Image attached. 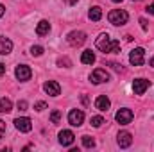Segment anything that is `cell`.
<instances>
[{"instance_id":"8992f818","label":"cell","mask_w":154,"mask_h":152,"mask_svg":"<svg viewBox=\"0 0 154 152\" xmlns=\"http://www.w3.org/2000/svg\"><path fill=\"white\" fill-rule=\"evenodd\" d=\"M90 81H91L93 84L108 82V81H109V74H108L106 70H102V68H97V70H93V72H91V75H90Z\"/></svg>"},{"instance_id":"277c9868","label":"cell","mask_w":154,"mask_h":152,"mask_svg":"<svg viewBox=\"0 0 154 152\" xmlns=\"http://www.w3.org/2000/svg\"><path fill=\"white\" fill-rule=\"evenodd\" d=\"M133 111L131 109H127V108H122V109H118L115 114V120L120 123V125H127V123H131L133 122Z\"/></svg>"},{"instance_id":"7a4b0ae2","label":"cell","mask_w":154,"mask_h":152,"mask_svg":"<svg viewBox=\"0 0 154 152\" xmlns=\"http://www.w3.org/2000/svg\"><path fill=\"white\" fill-rule=\"evenodd\" d=\"M108 20H109L111 25H125L127 20H129V14L124 9H113V11H109Z\"/></svg>"},{"instance_id":"603a6c76","label":"cell","mask_w":154,"mask_h":152,"mask_svg":"<svg viewBox=\"0 0 154 152\" xmlns=\"http://www.w3.org/2000/svg\"><path fill=\"white\" fill-rule=\"evenodd\" d=\"M31 54H32V56H36V57L41 56V54H43V47H39V45L32 47V48H31Z\"/></svg>"},{"instance_id":"9c48e42d","label":"cell","mask_w":154,"mask_h":152,"mask_svg":"<svg viewBox=\"0 0 154 152\" xmlns=\"http://www.w3.org/2000/svg\"><path fill=\"white\" fill-rule=\"evenodd\" d=\"M14 75H16L18 81L25 82V81H29V79H31L32 72H31V68H29L27 65H18V66H16V70H14Z\"/></svg>"},{"instance_id":"5bb4252c","label":"cell","mask_w":154,"mask_h":152,"mask_svg":"<svg viewBox=\"0 0 154 152\" xmlns=\"http://www.w3.org/2000/svg\"><path fill=\"white\" fill-rule=\"evenodd\" d=\"M109 106H111V102H109V99H108L106 95H99V97H97V100H95V108H97L99 111H108Z\"/></svg>"},{"instance_id":"8fae6325","label":"cell","mask_w":154,"mask_h":152,"mask_svg":"<svg viewBox=\"0 0 154 152\" xmlns=\"http://www.w3.org/2000/svg\"><path fill=\"white\" fill-rule=\"evenodd\" d=\"M43 90H45L48 95H52V97H57V95L61 93V86H59L56 81H47V82L43 84Z\"/></svg>"},{"instance_id":"83f0119b","label":"cell","mask_w":154,"mask_h":152,"mask_svg":"<svg viewBox=\"0 0 154 152\" xmlns=\"http://www.w3.org/2000/svg\"><path fill=\"white\" fill-rule=\"evenodd\" d=\"M149 14H154V4H151V5H147V9H145Z\"/></svg>"},{"instance_id":"2e32d148","label":"cell","mask_w":154,"mask_h":152,"mask_svg":"<svg viewBox=\"0 0 154 152\" xmlns=\"http://www.w3.org/2000/svg\"><path fill=\"white\" fill-rule=\"evenodd\" d=\"M48 31H50V23H48L47 20H41L38 23V27H36V34H38V36H47Z\"/></svg>"},{"instance_id":"30bf717a","label":"cell","mask_w":154,"mask_h":152,"mask_svg":"<svg viewBox=\"0 0 154 152\" xmlns=\"http://www.w3.org/2000/svg\"><path fill=\"white\" fill-rule=\"evenodd\" d=\"M149 86H151V81H145V79H134L133 81V91L136 95H143Z\"/></svg>"},{"instance_id":"4dcf8cb0","label":"cell","mask_w":154,"mask_h":152,"mask_svg":"<svg viewBox=\"0 0 154 152\" xmlns=\"http://www.w3.org/2000/svg\"><path fill=\"white\" fill-rule=\"evenodd\" d=\"M65 4H68V5H74V4H77V0H63Z\"/></svg>"},{"instance_id":"d6a6232c","label":"cell","mask_w":154,"mask_h":152,"mask_svg":"<svg viewBox=\"0 0 154 152\" xmlns=\"http://www.w3.org/2000/svg\"><path fill=\"white\" fill-rule=\"evenodd\" d=\"M149 65H151V66H152V68H154V57H152V59H151V61H149Z\"/></svg>"},{"instance_id":"e0dca14e","label":"cell","mask_w":154,"mask_h":152,"mask_svg":"<svg viewBox=\"0 0 154 152\" xmlns=\"http://www.w3.org/2000/svg\"><path fill=\"white\" fill-rule=\"evenodd\" d=\"M88 16H90V20H91V22H99V20L102 18V9H100L99 5H95V7H91V9H90Z\"/></svg>"},{"instance_id":"7c38bea8","label":"cell","mask_w":154,"mask_h":152,"mask_svg":"<svg viewBox=\"0 0 154 152\" xmlns=\"http://www.w3.org/2000/svg\"><path fill=\"white\" fill-rule=\"evenodd\" d=\"M74 141H75V136H74L72 131H61L59 132V143L63 147H70Z\"/></svg>"},{"instance_id":"4fadbf2b","label":"cell","mask_w":154,"mask_h":152,"mask_svg":"<svg viewBox=\"0 0 154 152\" xmlns=\"http://www.w3.org/2000/svg\"><path fill=\"white\" fill-rule=\"evenodd\" d=\"M116 141H118V145H120L122 149H125V147H129V145L133 143V136H131V132H127V131H122V132H118V138H116Z\"/></svg>"},{"instance_id":"6da1fadb","label":"cell","mask_w":154,"mask_h":152,"mask_svg":"<svg viewBox=\"0 0 154 152\" xmlns=\"http://www.w3.org/2000/svg\"><path fill=\"white\" fill-rule=\"evenodd\" d=\"M95 47L104 54H118L120 52V41H113L106 32H102L95 39Z\"/></svg>"},{"instance_id":"7402d4cb","label":"cell","mask_w":154,"mask_h":152,"mask_svg":"<svg viewBox=\"0 0 154 152\" xmlns=\"http://www.w3.org/2000/svg\"><path fill=\"white\" fill-rule=\"evenodd\" d=\"M104 123V118L102 116H91V125L93 127H100Z\"/></svg>"},{"instance_id":"1f68e13d","label":"cell","mask_w":154,"mask_h":152,"mask_svg":"<svg viewBox=\"0 0 154 152\" xmlns=\"http://www.w3.org/2000/svg\"><path fill=\"white\" fill-rule=\"evenodd\" d=\"M4 13H5V7H4V5H2V4H0V18H2V16H4Z\"/></svg>"},{"instance_id":"ba28073f","label":"cell","mask_w":154,"mask_h":152,"mask_svg":"<svg viewBox=\"0 0 154 152\" xmlns=\"http://www.w3.org/2000/svg\"><path fill=\"white\" fill-rule=\"evenodd\" d=\"M82 122H84V113H82L81 109H72V111L68 113V123H70V125L79 127V125H82Z\"/></svg>"},{"instance_id":"4316f807","label":"cell","mask_w":154,"mask_h":152,"mask_svg":"<svg viewBox=\"0 0 154 152\" xmlns=\"http://www.w3.org/2000/svg\"><path fill=\"white\" fill-rule=\"evenodd\" d=\"M4 134H5V123H4V122L0 120V138H2Z\"/></svg>"},{"instance_id":"f546056e","label":"cell","mask_w":154,"mask_h":152,"mask_svg":"<svg viewBox=\"0 0 154 152\" xmlns=\"http://www.w3.org/2000/svg\"><path fill=\"white\" fill-rule=\"evenodd\" d=\"M2 74H5V65H4V63H0V75H2Z\"/></svg>"},{"instance_id":"52a82bcc","label":"cell","mask_w":154,"mask_h":152,"mask_svg":"<svg viewBox=\"0 0 154 152\" xmlns=\"http://www.w3.org/2000/svg\"><path fill=\"white\" fill-rule=\"evenodd\" d=\"M14 125H16V129H18L20 132H31V131H32V122H31V118H27V116L16 118V120H14Z\"/></svg>"},{"instance_id":"9a60e30c","label":"cell","mask_w":154,"mask_h":152,"mask_svg":"<svg viewBox=\"0 0 154 152\" xmlns=\"http://www.w3.org/2000/svg\"><path fill=\"white\" fill-rule=\"evenodd\" d=\"M13 50V41L5 36H0V54L5 56V54H11Z\"/></svg>"},{"instance_id":"d6986e66","label":"cell","mask_w":154,"mask_h":152,"mask_svg":"<svg viewBox=\"0 0 154 152\" xmlns=\"http://www.w3.org/2000/svg\"><path fill=\"white\" fill-rule=\"evenodd\" d=\"M13 109V104L9 99H0V113H9Z\"/></svg>"},{"instance_id":"5b68a950","label":"cell","mask_w":154,"mask_h":152,"mask_svg":"<svg viewBox=\"0 0 154 152\" xmlns=\"http://www.w3.org/2000/svg\"><path fill=\"white\" fill-rule=\"evenodd\" d=\"M66 41H68V45H72V47H81V45L86 41V34H84L82 31H72V32L66 36Z\"/></svg>"},{"instance_id":"d4e9b609","label":"cell","mask_w":154,"mask_h":152,"mask_svg":"<svg viewBox=\"0 0 154 152\" xmlns=\"http://www.w3.org/2000/svg\"><path fill=\"white\" fill-rule=\"evenodd\" d=\"M18 109H20V111H25V109H27V102H25V100H20V102H18Z\"/></svg>"},{"instance_id":"e575fe53","label":"cell","mask_w":154,"mask_h":152,"mask_svg":"<svg viewBox=\"0 0 154 152\" xmlns=\"http://www.w3.org/2000/svg\"><path fill=\"white\" fill-rule=\"evenodd\" d=\"M133 2H134V0H133ZM136 2H138V0H136Z\"/></svg>"},{"instance_id":"ffe728a7","label":"cell","mask_w":154,"mask_h":152,"mask_svg":"<svg viewBox=\"0 0 154 152\" xmlns=\"http://www.w3.org/2000/svg\"><path fill=\"white\" fill-rule=\"evenodd\" d=\"M82 145L86 149H91V147H95V140L91 136H82Z\"/></svg>"},{"instance_id":"f1b7e54d","label":"cell","mask_w":154,"mask_h":152,"mask_svg":"<svg viewBox=\"0 0 154 152\" xmlns=\"http://www.w3.org/2000/svg\"><path fill=\"white\" fill-rule=\"evenodd\" d=\"M140 23H142V29H143V31H147V22H145V20H143V18H142V20H140Z\"/></svg>"},{"instance_id":"836d02e7","label":"cell","mask_w":154,"mask_h":152,"mask_svg":"<svg viewBox=\"0 0 154 152\" xmlns=\"http://www.w3.org/2000/svg\"><path fill=\"white\" fill-rule=\"evenodd\" d=\"M113 2H122V0H113Z\"/></svg>"},{"instance_id":"ac0fdd59","label":"cell","mask_w":154,"mask_h":152,"mask_svg":"<svg viewBox=\"0 0 154 152\" xmlns=\"http://www.w3.org/2000/svg\"><path fill=\"white\" fill-rule=\"evenodd\" d=\"M81 63H82V65H91V63H95V54H93L91 50H84L82 56H81Z\"/></svg>"},{"instance_id":"484cf974","label":"cell","mask_w":154,"mask_h":152,"mask_svg":"<svg viewBox=\"0 0 154 152\" xmlns=\"http://www.w3.org/2000/svg\"><path fill=\"white\" fill-rule=\"evenodd\" d=\"M57 63H59V66H63V65H65V66H70V61H68L66 57H65V59H59Z\"/></svg>"},{"instance_id":"3957f363","label":"cell","mask_w":154,"mask_h":152,"mask_svg":"<svg viewBox=\"0 0 154 152\" xmlns=\"http://www.w3.org/2000/svg\"><path fill=\"white\" fill-rule=\"evenodd\" d=\"M129 63H131L133 66H142V65L145 63V50H143L142 47L131 50V54H129Z\"/></svg>"},{"instance_id":"cb8c5ba5","label":"cell","mask_w":154,"mask_h":152,"mask_svg":"<svg viewBox=\"0 0 154 152\" xmlns=\"http://www.w3.org/2000/svg\"><path fill=\"white\" fill-rule=\"evenodd\" d=\"M34 109H36V111H43V109H47V102H36V104H34Z\"/></svg>"},{"instance_id":"44dd1931","label":"cell","mask_w":154,"mask_h":152,"mask_svg":"<svg viewBox=\"0 0 154 152\" xmlns=\"http://www.w3.org/2000/svg\"><path fill=\"white\" fill-rule=\"evenodd\" d=\"M50 120H52V123H59V120H61V111H59V109H54L52 114H50Z\"/></svg>"}]
</instances>
